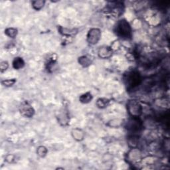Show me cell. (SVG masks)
Masks as SVG:
<instances>
[{
	"label": "cell",
	"mask_w": 170,
	"mask_h": 170,
	"mask_svg": "<svg viewBox=\"0 0 170 170\" xmlns=\"http://www.w3.org/2000/svg\"><path fill=\"white\" fill-rule=\"evenodd\" d=\"M142 77L138 71L132 70L124 76V81L128 90L133 89L142 83Z\"/></svg>",
	"instance_id": "6da1fadb"
},
{
	"label": "cell",
	"mask_w": 170,
	"mask_h": 170,
	"mask_svg": "<svg viewBox=\"0 0 170 170\" xmlns=\"http://www.w3.org/2000/svg\"><path fill=\"white\" fill-rule=\"evenodd\" d=\"M115 32L119 37L124 39H129L132 37V29L130 25L125 19L120 20L115 27Z\"/></svg>",
	"instance_id": "7a4b0ae2"
},
{
	"label": "cell",
	"mask_w": 170,
	"mask_h": 170,
	"mask_svg": "<svg viewBox=\"0 0 170 170\" xmlns=\"http://www.w3.org/2000/svg\"><path fill=\"white\" fill-rule=\"evenodd\" d=\"M126 127L130 132L132 133L134 135H136V133L139 132L142 129L143 124L138 117L132 116V118L129 119L128 122L126 123Z\"/></svg>",
	"instance_id": "3957f363"
},
{
	"label": "cell",
	"mask_w": 170,
	"mask_h": 170,
	"mask_svg": "<svg viewBox=\"0 0 170 170\" xmlns=\"http://www.w3.org/2000/svg\"><path fill=\"white\" fill-rule=\"evenodd\" d=\"M129 114L133 117H139L142 113V107L138 101L130 100L128 103Z\"/></svg>",
	"instance_id": "277c9868"
},
{
	"label": "cell",
	"mask_w": 170,
	"mask_h": 170,
	"mask_svg": "<svg viewBox=\"0 0 170 170\" xmlns=\"http://www.w3.org/2000/svg\"><path fill=\"white\" fill-rule=\"evenodd\" d=\"M19 111L23 116L27 118L32 117L35 113L34 109L27 101L22 102L19 107Z\"/></svg>",
	"instance_id": "5b68a950"
},
{
	"label": "cell",
	"mask_w": 170,
	"mask_h": 170,
	"mask_svg": "<svg viewBox=\"0 0 170 170\" xmlns=\"http://www.w3.org/2000/svg\"><path fill=\"white\" fill-rule=\"evenodd\" d=\"M101 33L98 29H91L87 35V41L90 44H96L100 40Z\"/></svg>",
	"instance_id": "8992f818"
},
{
	"label": "cell",
	"mask_w": 170,
	"mask_h": 170,
	"mask_svg": "<svg viewBox=\"0 0 170 170\" xmlns=\"http://www.w3.org/2000/svg\"><path fill=\"white\" fill-rule=\"evenodd\" d=\"M112 54V51L110 47H100V49H99L98 55L99 57L103 59H106V58L110 57V56Z\"/></svg>",
	"instance_id": "52a82bcc"
},
{
	"label": "cell",
	"mask_w": 170,
	"mask_h": 170,
	"mask_svg": "<svg viewBox=\"0 0 170 170\" xmlns=\"http://www.w3.org/2000/svg\"><path fill=\"white\" fill-rule=\"evenodd\" d=\"M25 62L23 59L21 57L15 58L14 61H13V67L15 69H20L24 67Z\"/></svg>",
	"instance_id": "ba28073f"
},
{
	"label": "cell",
	"mask_w": 170,
	"mask_h": 170,
	"mask_svg": "<svg viewBox=\"0 0 170 170\" xmlns=\"http://www.w3.org/2000/svg\"><path fill=\"white\" fill-rule=\"evenodd\" d=\"M92 99V96L90 92H86L81 95L79 98V100L83 103H88L90 102Z\"/></svg>",
	"instance_id": "9c48e42d"
},
{
	"label": "cell",
	"mask_w": 170,
	"mask_h": 170,
	"mask_svg": "<svg viewBox=\"0 0 170 170\" xmlns=\"http://www.w3.org/2000/svg\"><path fill=\"white\" fill-rule=\"evenodd\" d=\"M78 62H79L80 64L83 65V67H88V66H89L91 64V63H92L90 58L87 57V56H83V57H80L79 59H78Z\"/></svg>",
	"instance_id": "30bf717a"
},
{
	"label": "cell",
	"mask_w": 170,
	"mask_h": 170,
	"mask_svg": "<svg viewBox=\"0 0 170 170\" xmlns=\"http://www.w3.org/2000/svg\"><path fill=\"white\" fill-rule=\"evenodd\" d=\"M109 100L106 98H99L96 102V105L98 106V107L100 108H104L106 107L109 104Z\"/></svg>",
	"instance_id": "8fae6325"
},
{
	"label": "cell",
	"mask_w": 170,
	"mask_h": 170,
	"mask_svg": "<svg viewBox=\"0 0 170 170\" xmlns=\"http://www.w3.org/2000/svg\"><path fill=\"white\" fill-rule=\"evenodd\" d=\"M5 33L9 37L15 38L17 35V29L15 28H8L5 31Z\"/></svg>",
	"instance_id": "7c38bea8"
},
{
	"label": "cell",
	"mask_w": 170,
	"mask_h": 170,
	"mask_svg": "<svg viewBox=\"0 0 170 170\" xmlns=\"http://www.w3.org/2000/svg\"><path fill=\"white\" fill-rule=\"evenodd\" d=\"M60 33H62L63 35H66V36H70V35H75L77 33V29H71L68 31L67 29H65V28H63V27L60 28Z\"/></svg>",
	"instance_id": "4fadbf2b"
},
{
	"label": "cell",
	"mask_w": 170,
	"mask_h": 170,
	"mask_svg": "<svg viewBox=\"0 0 170 170\" xmlns=\"http://www.w3.org/2000/svg\"><path fill=\"white\" fill-rule=\"evenodd\" d=\"M37 154L39 155L40 157H42L43 158V157H45V156H46L47 150V149L45 148V147L41 146L37 149Z\"/></svg>",
	"instance_id": "5bb4252c"
},
{
	"label": "cell",
	"mask_w": 170,
	"mask_h": 170,
	"mask_svg": "<svg viewBox=\"0 0 170 170\" xmlns=\"http://www.w3.org/2000/svg\"><path fill=\"white\" fill-rule=\"evenodd\" d=\"M45 4V1H33V7L37 10H39L41 9L43 7V5Z\"/></svg>",
	"instance_id": "9a60e30c"
},
{
	"label": "cell",
	"mask_w": 170,
	"mask_h": 170,
	"mask_svg": "<svg viewBox=\"0 0 170 170\" xmlns=\"http://www.w3.org/2000/svg\"><path fill=\"white\" fill-rule=\"evenodd\" d=\"M16 82V79H7L2 81V84L6 87H11Z\"/></svg>",
	"instance_id": "2e32d148"
},
{
	"label": "cell",
	"mask_w": 170,
	"mask_h": 170,
	"mask_svg": "<svg viewBox=\"0 0 170 170\" xmlns=\"http://www.w3.org/2000/svg\"><path fill=\"white\" fill-rule=\"evenodd\" d=\"M9 65L7 61H3L1 63V72L3 73L5 70H7V68H8Z\"/></svg>",
	"instance_id": "e0dca14e"
}]
</instances>
